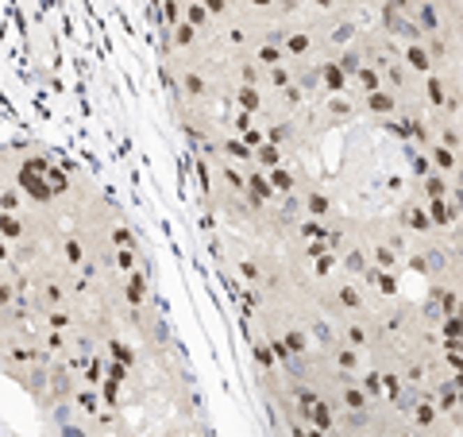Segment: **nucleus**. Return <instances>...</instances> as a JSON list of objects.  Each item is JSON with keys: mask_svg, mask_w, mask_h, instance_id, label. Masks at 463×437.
Segmentation results:
<instances>
[{"mask_svg": "<svg viewBox=\"0 0 463 437\" xmlns=\"http://www.w3.org/2000/svg\"><path fill=\"white\" fill-rule=\"evenodd\" d=\"M413 24L421 27L425 35L440 31V12H437V0H417V8H413Z\"/></svg>", "mask_w": 463, "mask_h": 437, "instance_id": "obj_1", "label": "nucleus"}, {"mask_svg": "<svg viewBox=\"0 0 463 437\" xmlns=\"http://www.w3.org/2000/svg\"><path fill=\"white\" fill-rule=\"evenodd\" d=\"M429 159H432V167H437L440 175H452V170L460 167V151H452V147H444V143H432Z\"/></svg>", "mask_w": 463, "mask_h": 437, "instance_id": "obj_2", "label": "nucleus"}, {"mask_svg": "<svg viewBox=\"0 0 463 437\" xmlns=\"http://www.w3.org/2000/svg\"><path fill=\"white\" fill-rule=\"evenodd\" d=\"M405 66L417 70V74H429V70H432V54L425 51L421 43H405Z\"/></svg>", "mask_w": 463, "mask_h": 437, "instance_id": "obj_3", "label": "nucleus"}, {"mask_svg": "<svg viewBox=\"0 0 463 437\" xmlns=\"http://www.w3.org/2000/svg\"><path fill=\"white\" fill-rule=\"evenodd\" d=\"M367 109L379 112V117H394L397 109V97L390 89H379V93H367Z\"/></svg>", "mask_w": 463, "mask_h": 437, "instance_id": "obj_4", "label": "nucleus"}, {"mask_svg": "<svg viewBox=\"0 0 463 437\" xmlns=\"http://www.w3.org/2000/svg\"><path fill=\"white\" fill-rule=\"evenodd\" d=\"M236 105H240L243 112H259L263 109V93H259L255 85H240V89H236Z\"/></svg>", "mask_w": 463, "mask_h": 437, "instance_id": "obj_5", "label": "nucleus"}, {"mask_svg": "<svg viewBox=\"0 0 463 437\" xmlns=\"http://www.w3.org/2000/svg\"><path fill=\"white\" fill-rule=\"evenodd\" d=\"M248 193H251V202H255V205H263L266 198L274 193V186L266 182L263 175H248Z\"/></svg>", "mask_w": 463, "mask_h": 437, "instance_id": "obj_6", "label": "nucleus"}, {"mask_svg": "<svg viewBox=\"0 0 463 437\" xmlns=\"http://www.w3.org/2000/svg\"><path fill=\"white\" fill-rule=\"evenodd\" d=\"M309 47H313V39H309V35H294V31H289L286 35V43H282V51H286V54H294V59H301V54H309Z\"/></svg>", "mask_w": 463, "mask_h": 437, "instance_id": "obj_7", "label": "nucleus"}, {"mask_svg": "<svg viewBox=\"0 0 463 437\" xmlns=\"http://www.w3.org/2000/svg\"><path fill=\"white\" fill-rule=\"evenodd\" d=\"M162 20L170 27H182L185 24V0H162Z\"/></svg>", "mask_w": 463, "mask_h": 437, "instance_id": "obj_8", "label": "nucleus"}, {"mask_svg": "<svg viewBox=\"0 0 463 437\" xmlns=\"http://www.w3.org/2000/svg\"><path fill=\"white\" fill-rule=\"evenodd\" d=\"M208 20H213V16H208V8H205V4H201V0H193V4H185V24H190V27H197V31H201V27H205Z\"/></svg>", "mask_w": 463, "mask_h": 437, "instance_id": "obj_9", "label": "nucleus"}, {"mask_svg": "<svg viewBox=\"0 0 463 437\" xmlns=\"http://www.w3.org/2000/svg\"><path fill=\"white\" fill-rule=\"evenodd\" d=\"M405 228H413V232H429V228H432V217H429L425 209H417V205H413V209H405Z\"/></svg>", "mask_w": 463, "mask_h": 437, "instance_id": "obj_10", "label": "nucleus"}, {"mask_svg": "<svg viewBox=\"0 0 463 437\" xmlns=\"http://www.w3.org/2000/svg\"><path fill=\"white\" fill-rule=\"evenodd\" d=\"M379 74H382L379 66H363L356 77H359V85H363L367 93H379V89H382V77H379Z\"/></svg>", "mask_w": 463, "mask_h": 437, "instance_id": "obj_11", "label": "nucleus"}, {"mask_svg": "<svg viewBox=\"0 0 463 437\" xmlns=\"http://www.w3.org/2000/svg\"><path fill=\"white\" fill-rule=\"evenodd\" d=\"M321 82L328 85V89H344V70H340V62H324Z\"/></svg>", "mask_w": 463, "mask_h": 437, "instance_id": "obj_12", "label": "nucleus"}, {"mask_svg": "<svg viewBox=\"0 0 463 437\" xmlns=\"http://www.w3.org/2000/svg\"><path fill=\"white\" fill-rule=\"evenodd\" d=\"M255 163H263V167L278 170V163H282L278 147H274V143H263V147H259V151H255Z\"/></svg>", "mask_w": 463, "mask_h": 437, "instance_id": "obj_13", "label": "nucleus"}, {"mask_svg": "<svg viewBox=\"0 0 463 437\" xmlns=\"http://www.w3.org/2000/svg\"><path fill=\"white\" fill-rule=\"evenodd\" d=\"M429 217H432V225H452L455 213L448 209V202H432V205H429Z\"/></svg>", "mask_w": 463, "mask_h": 437, "instance_id": "obj_14", "label": "nucleus"}, {"mask_svg": "<svg viewBox=\"0 0 463 437\" xmlns=\"http://www.w3.org/2000/svg\"><path fill=\"white\" fill-rule=\"evenodd\" d=\"M278 348H289V353H305V333H298V329H289L286 333V345H278Z\"/></svg>", "mask_w": 463, "mask_h": 437, "instance_id": "obj_15", "label": "nucleus"}, {"mask_svg": "<svg viewBox=\"0 0 463 437\" xmlns=\"http://www.w3.org/2000/svg\"><path fill=\"white\" fill-rule=\"evenodd\" d=\"M193 39H197V27H190V24L174 27V43H178V47H193Z\"/></svg>", "mask_w": 463, "mask_h": 437, "instance_id": "obj_16", "label": "nucleus"}, {"mask_svg": "<svg viewBox=\"0 0 463 437\" xmlns=\"http://www.w3.org/2000/svg\"><path fill=\"white\" fill-rule=\"evenodd\" d=\"M344 406H351V410H363V406H367L363 391H359V387H344Z\"/></svg>", "mask_w": 463, "mask_h": 437, "instance_id": "obj_17", "label": "nucleus"}, {"mask_svg": "<svg viewBox=\"0 0 463 437\" xmlns=\"http://www.w3.org/2000/svg\"><path fill=\"white\" fill-rule=\"evenodd\" d=\"M374 263H379V271H390V267L397 263V255L390 252L386 244H379V248H374Z\"/></svg>", "mask_w": 463, "mask_h": 437, "instance_id": "obj_18", "label": "nucleus"}, {"mask_svg": "<svg viewBox=\"0 0 463 437\" xmlns=\"http://www.w3.org/2000/svg\"><path fill=\"white\" fill-rule=\"evenodd\" d=\"M340 302H344L347 310H359V306H363V298H359L356 286H340Z\"/></svg>", "mask_w": 463, "mask_h": 437, "instance_id": "obj_19", "label": "nucleus"}, {"mask_svg": "<svg viewBox=\"0 0 463 437\" xmlns=\"http://www.w3.org/2000/svg\"><path fill=\"white\" fill-rule=\"evenodd\" d=\"M309 213H317V217H321V213H328V193H321V190L309 193Z\"/></svg>", "mask_w": 463, "mask_h": 437, "instance_id": "obj_20", "label": "nucleus"}, {"mask_svg": "<svg viewBox=\"0 0 463 437\" xmlns=\"http://www.w3.org/2000/svg\"><path fill=\"white\" fill-rule=\"evenodd\" d=\"M278 59H282V51L274 47V43H263V47H259V62H266V66H278Z\"/></svg>", "mask_w": 463, "mask_h": 437, "instance_id": "obj_21", "label": "nucleus"}, {"mask_svg": "<svg viewBox=\"0 0 463 437\" xmlns=\"http://www.w3.org/2000/svg\"><path fill=\"white\" fill-rule=\"evenodd\" d=\"M201 93H205V82H201V74H185V97H201Z\"/></svg>", "mask_w": 463, "mask_h": 437, "instance_id": "obj_22", "label": "nucleus"}, {"mask_svg": "<svg viewBox=\"0 0 463 437\" xmlns=\"http://www.w3.org/2000/svg\"><path fill=\"white\" fill-rule=\"evenodd\" d=\"M201 4L208 8V16H228L232 12V0H201Z\"/></svg>", "mask_w": 463, "mask_h": 437, "instance_id": "obj_23", "label": "nucleus"}, {"mask_svg": "<svg viewBox=\"0 0 463 437\" xmlns=\"http://www.w3.org/2000/svg\"><path fill=\"white\" fill-rule=\"evenodd\" d=\"M429 101L444 105V82H440V77H429Z\"/></svg>", "mask_w": 463, "mask_h": 437, "instance_id": "obj_24", "label": "nucleus"}, {"mask_svg": "<svg viewBox=\"0 0 463 437\" xmlns=\"http://www.w3.org/2000/svg\"><path fill=\"white\" fill-rule=\"evenodd\" d=\"M351 35H356V27H351V24H340L336 35H332V43H340V47H344V43H351Z\"/></svg>", "mask_w": 463, "mask_h": 437, "instance_id": "obj_25", "label": "nucleus"}, {"mask_svg": "<svg viewBox=\"0 0 463 437\" xmlns=\"http://www.w3.org/2000/svg\"><path fill=\"white\" fill-rule=\"evenodd\" d=\"M344 263H347V267H351V271H367V260H363V252H347V255H344Z\"/></svg>", "mask_w": 463, "mask_h": 437, "instance_id": "obj_26", "label": "nucleus"}, {"mask_svg": "<svg viewBox=\"0 0 463 437\" xmlns=\"http://www.w3.org/2000/svg\"><path fill=\"white\" fill-rule=\"evenodd\" d=\"M356 364H359V356H356V348H340V368H356Z\"/></svg>", "mask_w": 463, "mask_h": 437, "instance_id": "obj_27", "label": "nucleus"}, {"mask_svg": "<svg viewBox=\"0 0 463 437\" xmlns=\"http://www.w3.org/2000/svg\"><path fill=\"white\" fill-rule=\"evenodd\" d=\"M271 82H274V85H286V82H289V70H286V66H271Z\"/></svg>", "mask_w": 463, "mask_h": 437, "instance_id": "obj_28", "label": "nucleus"}, {"mask_svg": "<svg viewBox=\"0 0 463 437\" xmlns=\"http://www.w3.org/2000/svg\"><path fill=\"white\" fill-rule=\"evenodd\" d=\"M66 260H70V263L82 260V244H77V240H66Z\"/></svg>", "mask_w": 463, "mask_h": 437, "instance_id": "obj_29", "label": "nucleus"}, {"mask_svg": "<svg viewBox=\"0 0 463 437\" xmlns=\"http://www.w3.org/2000/svg\"><path fill=\"white\" fill-rule=\"evenodd\" d=\"M313 8H321V12H328V8H336V0H309Z\"/></svg>", "mask_w": 463, "mask_h": 437, "instance_id": "obj_30", "label": "nucleus"}, {"mask_svg": "<svg viewBox=\"0 0 463 437\" xmlns=\"http://www.w3.org/2000/svg\"><path fill=\"white\" fill-rule=\"evenodd\" d=\"M248 4H251V8H271L274 0H248Z\"/></svg>", "mask_w": 463, "mask_h": 437, "instance_id": "obj_31", "label": "nucleus"}, {"mask_svg": "<svg viewBox=\"0 0 463 437\" xmlns=\"http://www.w3.org/2000/svg\"><path fill=\"white\" fill-rule=\"evenodd\" d=\"M452 4H455V8H463V0H452Z\"/></svg>", "mask_w": 463, "mask_h": 437, "instance_id": "obj_32", "label": "nucleus"}, {"mask_svg": "<svg viewBox=\"0 0 463 437\" xmlns=\"http://www.w3.org/2000/svg\"><path fill=\"white\" fill-rule=\"evenodd\" d=\"M232 4H236V0H232Z\"/></svg>", "mask_w": 463, "mask_h": 437, "instance_id": "obj_33", "label": "nucleus"}]
</instances>
